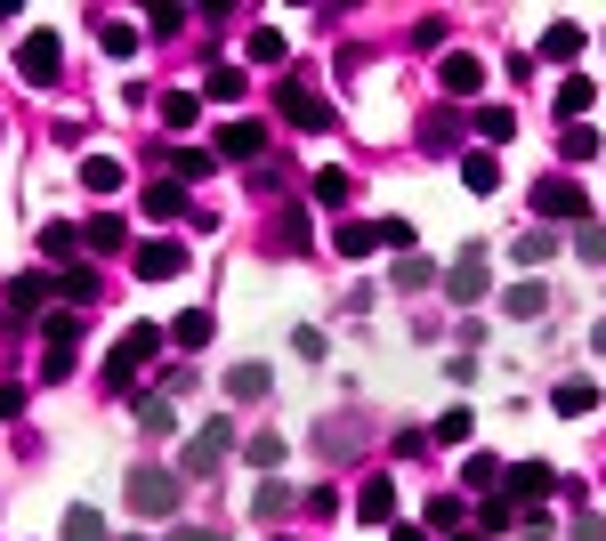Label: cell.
I'll return each mask as SVG.
<instances>
[{"label":"cell","mask_w":606,"mask_h":541,"mask_svg":"<svg viewBox=\"0 0 606 541\" xmlns=\"http://www.w3.org/2000/svg\"><path fill=\"white\" fill-rule=\"evenodd\" d=\"M0 421H25V388L16 380H0Z\"/></svg>","instance_id":"48"},{"label":"cell","mask_w":606,"mask_h":541,"mask_svg":"<svg viewBox=\"0 0 606 541\" xmlns=\"http://www.w3.org/2000/svg\"><path fill=\"white\" fill-rule=\"evenodd\" d=\"M582 40H591V33H582L574 16H558V25L541 33V57H550V66H574V57H582Z\"/></svg>","instance_id":"14"},{"label":"cell","mask_w":606,"mask_h":541,"mask_svg":"<svg viewBox=\"0 0 606 541\" xmlns=\"http://www.w3.org/2000/svg\"><path fill=\"white\" fill-rule=\"evenodd\" d=\"M541 307H550V291H541L534 275H526V283H510V291H501V316H517V324H534V316H541Z\"/></svg>","instance_id":"17"},{"label":"cell","mask_w":606,"mask_h":541,"mask_svg":"<svg viewBox=\"0 0 606 541\" xmlns=\"http://www.w3.org/2000/svg\"><path fill=\"white\" fill-rule=\"evenodd\" d=\"M267 388H276V372H267V364H235V372H226V397H235V404H259Z\"/></svg>","instance_id":"18"},{"label":"cell","mask_w":606,"mask_h":541,"mask_svg":"<svg viewBox=\"0 0 606 541\" xmlns=\"http://www.w3.org/2000/svg\"><path fill=\"white\" fill-rule=\"evenodd\" d=\"M388 541H429V526H388Z\"/></svg>","instance_id":"50"},{"label":"cell","mask_w":606,"mask_h":541,"mask_svg":"<svg viewBox=\"0 0 606 541\" xmlns=\"http://www.w3.org/2000/svg\"><path fill=\"white\" fill-rule=\"evenodd\" d=\"M558 412H567V421H582V412H598V388L591 380H558V397H550Z\"/></svg>","instance_id":"27"},{"label":"cell","mask_w":606,"mask_h":541,"mask_svg":"<svg viewBox=\"0 0 606 541\" xmlns=\"http://www.w3.org/2000/svg\"><path fill=\"white\" fill-rule=\"evenodd\" d=\"M436 283V267L421 259V251H405V259H396V291H429Z\"/></svg>","instance_id":"36"},{"label":"cell","mask_w":606,"mask_h":541,"mask_svg":"<svg viewBox=\"0 0 606 541\" xmlns=\"http://www.w3.org/2000/svg\"><path fill=\"white\" fill-rule=\"evenodd\" d=\"M130 267H138L145 283H171V275H186V243L154 235V243H138V251H130Z\"/></svg>","instance_id":"8"},{"label":"cell","mask_w":606,"mask_h":541,"mask_svg":"<svg viewBox=\"0 0 606 541\" xmlns=\"http://www.w3.org/2000/svg\"><path fill=\"white\" fill-rule=\"evenodd\" d=\"M462 485L477 493V502H486V493H501V461H493V452H469V461H462Z\"/></svg>","instance_id":"25"},{"label":"cell","mask_w":606,"mask_h":541,"mask_svg":"<svg viewBox=\"0 0 606 541\" xmlns=\"http://www.w3.org/2000/svg\"><path fill=\"white\" fill-rule=\"evenodd\" d=\"M57 299H66V307H81V316H90V307L106 299V291H97V267H66V275H57Z\"/></svg>","instance_id":"13"},{"label":"cell","mask_w":606,"mask_h":541,"mask_svg":"<svg viewBox=\"0 0 606 541\" xmlns=\"http://www.w3.org/2000/svg\"><path fill=\"white\" fill-rule=\"evenodd\" d=\"M534 219H591V195L574 178H541L534 186Z\"/></svg>","instance_id":"7"},{"label":"cell","mask_w":606,"mask_h":541,"mask_svg":"<svg viewBox=\"0 0 606 541\" xmlns=\"http://www.w3.org/2000/svg\"><path fill=\"white\" fill-rule=\"evenodd\" d=\"M195 114H202L195 90H171V97H162V130H195Z\"/></svg>","instance_id":"29"},{"label":"cell","mask_w":606,"mask_h":541,"mask_svg":"<svg viewBox=\"0 0 606 541\" xmlns=\"http://www.w3.org/2000/svg\"><path fill=\"white\" fill-rule=\"evenodd\" d=\"M316 202H331V211H340V202H348V170H316Z\"/></svg>","instance_id":"46"},{"label":"cell","mask_w":606,"mask_h":541,"mask_svg":"<svg viewBox=\"0 0 606 541\" xmlns=\"http://www.w3.org/2000/svg\"><path fill=\"white\" fill-rule=\"evenodd\" d=\"M372 226H381V251H396V259L412 251V219H372Z\"/></svg>","instance_id":"41"},{"label":"cell","mask_w":606,"mask_h":541,"mask_svg":"<svg viewBox=\"0 0 606 541\" xmlns=\"http://www.w3.org/2000/svg\"><path fill=\"white\" fill-rule=\"evenodd\" d=\"M130 541H145V533H130Z\"/></svg>","instance_id":"53"},{"label":"cell","mask_w":606,"mask_h":541,"mask_svg":"<svg viewBox=\"0 0 606 541\" xmlns=\"http://www.w3.org/2000/svg\"><path fill=\"white\" fill-rule=\"evenodd\" d=\"M550 251H558V235H550V226H526V235H517V267H541Z\"/></svg>","instance_id":"34"},{"label":"cell","mask_w":606,"mask_h":541,"mask_svg":"<svg viewBox=\"0 0 606 541\" xmlns=\"http://www.w3.org/2000/svg\"><path fill=\"white\" fill-rule=\"evenodd\" d=\"M243 461H250V469H276V461H283V436H276V428H259V436L243 445Z\"/></svg>","instance_id":"38"},{"label":"cell","mask_w":606,"mask_h":541,"mask_svg":"<svg viewBox=\"0 0 606 541\" xmlns=\"http://www.w3.org/2000/svg\"><path fill=\"white\" fill-rule=\"evenodd\" d=\"M469 428H477V412H469V404H453V412H436V428H429V436H436V445H469Z\"/></svg>","instance_id":"30"},{"label":"cell","mask_w":606,"mask_h":541,"mask_svg":"<svg viewBox=\"0 0 606 541\" xmlns=\"http://www.w3.org/2000/svg\"><path fill=\"white\" fill-rule=\"evenodd\" d=\"M598 356H606V324H598Z\"/></svg>","instance_id":"51"},{"label":"cell","mask_w":606,"mask_h":541,"mask_svg":"<svg viewBox=\"0 0 606 541\" xmlns=\"http://www.w3.org/2000/svg\"><path fill=\"white\" fill-rule=\"evenodd\" d=\"M219 154H226V162H259V154H267V121H226V130H219Z\"/></svg>","instance_id":"10"},{"label":"cell","mask_w":606,"mask_h":541,"mask_svg":"<svg viewBox=\"0 0 606 541\" xmlns=\"http://www.w3.org/2000/svg\"><path fill=\"white\" fill-rule=\"evenodd\" d=\"M138 428L145 436H171L178 421H171V397H138Z\"/></svg>","instance_id":"37"},{"label":"cell","mask_w":606,"mask_h":541,"mask_svg":"<svg viewBox=\"0 0 606 541\" xmlns=\"http://www.w3.org/2000/svg\"><path fill=\"white\" fill-rule=\"evenodd\" d=\"M81 324H90V316H81V307H49V316H40V340H49V348H66V356H73Z\"/></svg>","instance_id":"20"},{"label":"cell","mask_w":606,"mask_h":541,"mask_svg":"<svg viewBox=\"0 0 606 541\" xmlns=\"http://www.w3.org/2000/svg\"><path fill=\"white\" fill-rule=\"evenodd\" d=\"M436 81H445V97H477V90H486V57H477V49H445Z\"/></svg>","instance_id":"9"},{"label":"cell","mask_w":606,"mask_h":541,"mask_svg":"<svg viewBox=\"0 0 606 541\" xmlns=\"http://www.w3.org/2000/svg\"><path fill=\"white\" fill-rule=\"evenodd\" d=\"M121 502H130V517H178V502H186V477L178 469H130V485H121Z\"/></svg>","instance_id":"1"},{"label":"cell","mask_w":606,"mask_h":541,"mask_svg":"<svg viewBox=\"0 0 606 541\" xmlns=\"http://www.w3.org/2000/svg\"><path fill=\"white\" fill-rule=\"evenodd\" d=\"M357 517H364V526H396V485H388V477H372V485L357 493Z\"/></svg>","instance_id":"16"},{"label":"cell","mask_w":606,"mask_h":541,"mask_svg":"<svg viewBox=\"0 0 606 541\" xmlns=\"http://www.w3.org/2000/svg\"><path fill=\"white\" fill-rule=\"evenodd\" d=\"M558 154H567V162H591V154H598V130H582V121H574V130L558 138Z\"/></svg>","instance_id":"42"},{"label":"cell","mask_w":606,"mask_h":541,"mask_svg":"<svg viewBox=\"0 0 606 541\" xmlns=\"http://www.w3.org/2000/svg\"><path fill=\"white\" fill-rule=\"evenodd\" d=\"M106 57H138V25H106Z\"/></svg>","instance_id":"47"},{"label":"cell","mask_w":606,"mask_h":541,"mask_svg":"<svg viewBox=\"0 0 606 541\" xmlns=\"http://www.w3.org/2000/svg\"><path fill=\"white\" fill-rule=\"evenodd\" d=\"M462 517H469L462 493H436V502H429V526H436V533H462Z\"/></svg>","instance_id":"33"},{"label":"cell","mask_w":606,"mask_h":541,"mask_svg":"<svg viewBox=\"0 0 606 541\" xmlns=\"http://www.w3.org/2000/svg\"><path fill=\"white\" fill-rule=\"evenodd\" d=\"M250 509H259V526H276V517L291 509V485H259V502H250Z\"/></svg>","instance_id":"43"},{"label":"cell","mask_w":606,"mask_h":541,"mask_svg":"<svg viewBox=\"0 0 606 541\" xmlns=\"http://www.w3.org/2000/svg\"><path fill=\"white\" fill-rule=\"evenodd\" d=\"M81 178H90V195H114V186H121V162H114V154H90V162H81Z\"/></svg>","instance_id":"35"},{"label":"cell","mask_w":606,"mask_h":541,"mask_svg":"<svg viewBox=\"0 0 606 541\" xmlns=\"http://www.w3.org/2000/svg\"><path fill=\"white\" fill-rule=\"evenodd\" d=\"M40 251H49V259H66V267H73V251H81V226H40Z\"/></svg>","instance_id":"39"},{"label":"cell","mask_w":606,"mask_h":541,"mask_svg":"<svg viewBox=\"0 0 606 541\" xmlns=\"http://www.w3.org/2000/svg\"><path fill=\"white\" fill-rule=\"evenodd\" d=\"M486 291H493V275H486V251H477V243H469V251H462V259L445 267V299H453V307H477V299H486Z\"/></svg>","instance_id":"5"},{"label":"cell","mask_w":606,"mask_h":541,"mask_svg":"<svg viewBox=\"0 0 606 541\" xmlns=\"http://www.w3.org/2000/svg\"><path fill=\"white\" fill-rule=\"evenodd\" d=\"M211 331H219V324H211V307H186V316L171 324V348H211Z\"/></svg>","instance_id":"22"},{"label":"cell","mask_w":606,"mask_h":541,"mask_svg":"<svg viewBox=\"0 0 606 541\" xmlns=\"http://www.w3.org/2000/svg\"><path fill=\"white\" fill-rule=\"evenodd\" d=\"M171 541H226L219 526H186V533H171Z\"/></svg>","instance_id":"49"},{"label":"cell","mask_w":606,"mask_h":541,"mask_svg":"<svg viewBox=\"0 0 606 541\" xmlns=\"http://www.w3.org/2000/svg\"><path fill=\"white\" fill-rule=\"evenodd\" d=\"M16 73H25L33 90H49V81L66 73V49H57V33H25V40H16Z\"/></svg>","instance_id":"4"},{"label":"cell","mask_w":606,"mask_h":541,"mask_svg":"<svg viewBox=\"0 0 606 541\" xmlns=\"http://www.w3.org/2000/svg\"><path fill=\"white\" fill-rule=\"evenodd\" d=\"M283 49H291V40H283L276 25H259V33L243 40V57H250V66H283Z\"/></svg>","instance_id":"28"},{"label":"cell","mask_w":606,"mask_h":541,"mask_svg":"<svg viewBox=\"0 0 606 541\" xmlns=\"http://www.w3.org/2000/svg\"><path fill=\"white\" fill-rule=\"evenodd\" d=\"M517 517H526V526H541V509H517V502H501V493H486V502H477V533H510Z\"/></svg>","instance_id":"12"},{"label":"cell","mask_w":606,"mask_h":541,"mask_svg":"<svg viewBox=\"0 0 606 541\" xmlns=\"http://www.w3.org/2000/svg\"><path fill=\"white\" fill-rule=\"evenodd\" d=\"M162 162H171V178H178V186H195V178H211V170H219V154H195V145H171Z\"/></svg>","instance_id":"23"},{"label":"cell","mask_w":606,"mask_h":541,"mask_svg":"<svg viewBox=\"0 0 606 541\" xmlns=\"http://www.w3.org/2000/svg\"><path fill=\"white\" fill-rule=\"evenodd\" d=\"M283 114L300 121V130H331V106H324L316 90H283Z\"/></svg>","instance_id":"21"},{"label":"cell","mask_w":606,"mask_h":541,"mask_svg":"<svg viewBox=\"0 0 606 541\" xmlns=\"http://www.w3.org/2000/svg\"><path fill=\"white\" fill-rule=\"evenodd\" d=\"M331 251L340 259H372L381 251V226H331Z\"/></svg>","instance_id":"24"},{"label":"cell","mask_w":606,"mask_h":541,"mask_svg":"<svg viewBox=\"0 0 606 541\" xmlns=\"http://www.w3.org/2000/svg\"><path fill=\"white\" fill-rule=\"evenodd\" d=\"M445 541H477V533H445Z\"/></svg>","instance_id":"52"},{"label":"cell","mask_w":606,"mask_h":541,"mask_svg":"<svg viewBox=\"0 0 606 541\" xmlns=\"http://www.w3.org/2000/svg\"><path fill=\"white\" fill-rule=\"evenodd\" d=\"M462 186H469V195H493V186H501V162H493V154H469V162H462Z\"/></svg>","instance_id":"31"},{"label":"cell","mask_w":606,"mask_h":541,"mask_svg":"<svg viewBox=\"0 0 606 541\" xmlns=\"http://www.w3.org/2000/svg\"><path fill=\"white\" fill-rule=\"evenodd\" d=\"M162 348H171V324H130V331H121V348L106 356V380L130 388V372H138L145 356H162Z\"/></svg>","instance_id":"2"},{"label":"cell","mask_w":606,"mask_h":541,"mask_svg":"<svg viewBox=\"0 0 606 541\" xmlns=\"http://www.w3.org/2000/svg\"><path fill=\"white\" fill-rule=\"evenodd\" d=\"M81 243H90V251H121V243H130V226H121L114 211H97L90 226H81Z\"/></svg>","instance_id":"26"},{"label":"cell","mask_w":606,"mask_h":541,"mask_svg":"<svg viewBox=\"0 0 606 541\" xmlns=\"http://www.w3.org/2000/svg\"><path fill=\"white\" fill-rule=\"evenodd\" d=\"M550 485H558V477L541 469V461H517V469H501V502H517V509H541V502H550Z\"/></svg>","instance_id":"6"},{"label":"cell","mask_w":606,"mask_h":541,"mask_svg":"<svg viewBox=\"0 0 606 541\" xmlns=\"http://www.w3.org/2000/svg\"><path fill=\"white\" fill-rule=\"evenodd\" d=\"M66 541H106V517H97L90 502H73L66 509Z\"/></svg>","instance_id":"32"},{"label":"cell","mask_w":606,"mask_h":541,"mask_svg":"<svg viewBox=\"0 0 606 541\" xmlns=\"http://www.w3.org/2000/svg\"><path fill=\"white\" fill-rule=\"evenodd\" d=\"M49 299H57V275H16V291H9L16 316H49Z\"/></svg>","instance_id":"15"},{"label":"cell","mask_w":606,"mask_h":541,"mask_svg":"<svg viewBox=\"0 0 606 541\" xmlns=\"http://www.w3.org/2000/svg\"><path fill=\"white\" fill-rule=\"evenodd\" d=\"M145 219H186V186L178 178H145Z\"/></svg>","instance_id":"19"},{"label":"cell","mask_w":606,"mask_h":541,"mask_svg":"<svg viewBox=\"0 0 606 541\" xmlns=\"http://www.w3.org/2000/svg\"><path fill=\"white\" fill-rule=\"evenodd\" d=\"M574 259H582V267H606V226H582V235H574Z\"/></svg>","instance_id":"44"},{"label":"cell","mask_w":606,"mask_h":541,"mask_svg":"<svg viewBox=\"0 0 606 541\" xmlns=\"http://www.w3.org/2000/svg\"><path fill=\"white\" fill-rule=\"evenodd\" d=\"M477 130H486V145H501V138L517 130V114L510 106H486V114H477Z\"/></svg>","instance_id":"45"},{"label":"cell","mask_w":606,"mask_h":541,"mask_svg":"<svg viewBox=\"0 0 606 541\" xmlns=\"http://www.w3.org/2000/svg\"><path fill=\"white\" fill-rule=\"evenodd\" d=\"M226 452H235V428H226V421L195 428V436H186V452H178V477H186V485H202V477H219Z\"/></svg>","instance_id":"3"},{"label":"cell","mask_w":606,"mask_h":541,"mask_svg":"<svg viewBox=\"0 0 606 541\" xmlns=\"http://www.w3.org/2000/svg\"><path fill=\"white\" fill-rule=\"evenodd\" d=\"M550 106L567 114V130H574V121L598 106V81H591V73H567V81H558V97H550Z\"/></svg>","instance_id":"11"},{"label":"cell","mask_w":606,"mask_h":541,"mask_svg":"<svg viewBox=\"0 0 606 541\" xmlns=\"http://www.w3.org/2000/svg\"><path fill=\"white\" fill-rule=\"evenodd\" d=\"M202 97H219V106H226V97H243V66H211V81H202Z\"/></svg>","instance_id":"40"}]
</instances>
